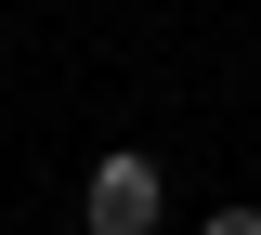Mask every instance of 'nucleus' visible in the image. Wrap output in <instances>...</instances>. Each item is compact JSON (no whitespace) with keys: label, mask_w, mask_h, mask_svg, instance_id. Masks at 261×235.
<instances>
[{"label":"nucleus","mask_w":261,"mask_h":235,"mask_svg":"<svg viewBox=\"0 0 261 235\" xmlns=\"http://www.w3.org/2000/svg\"><path fill=\"white\" fill-rule=\"evenodd\" d=\"M79 222L92 235H157V157H105L92 196H79Z\"/></svg>","instance_id":"obj_1"},{"label":"nucleus","mask_w":261,"mask_h":235,"mask_svg":"<svg viewBox=\"0 0 261 235\" xmlns=\"http://www.w3.org/2000/svg\"><path fill=\"white\" fill-rule=\"evenodd\" d=\"M209 235H261V209H209Z\"/></svg>","instance_id":"obj_2"}]
</instances>
